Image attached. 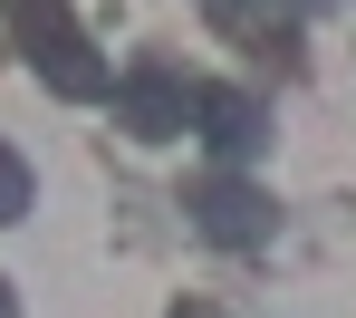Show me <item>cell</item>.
I'll return each mask as SVG.
<instances>
[{
  "label": "cell",
  "mask_w": 356,
  "mask_h": 318,
  "mask_svg": "<svg viewBox=\"0 0 356 318\" xmlns=\"http://www.w3.org/2000/svg\"><path fill=\"white\" fill-rule=\"evenodd\" d=\"M10 19H19V49L49 67V87H58V97H106V87H116L106 58H97V39L77 29V10H67V0H10Z\"/></svg>",
  "instance_id": "1"
},
{
  "label": "cell",
  "mask_w": 356,
  "mask_h": 318,
  "mask_svg": "<svg viewBox=\"0 0 356 318\" xmlns=\"http://www.w3.org/2000/svg\"><path fill=\"white\" fill-rule=\"evenodd\" d=\"M183 212H193V232L202 241H222V251H250V241H270V202L241 184V174H212V184L183 193Z\"/></svg>",
  "instance_id": "3"
},
{
  "label": "cell",
  "mask_w": 356,
  "mask_h": 318,
  "mask_svg": "<svg viewBox=\"0 0 356 318\" xmlns=\"http://www.w3.org/2000/svg\"><path fill=\"white\" fill-rule=\"evenodd\" d=\"M174 318H222V309H174Z\"/></svg>",
  "instance_id": "7"
},
{
  "label": "cell",
  "mask_w": 356,
  "mask_h": 318,
  "mask_svg": "<svg viewBox=\"0 0 356 318\" xmlns=\"http://www.w3.org/2000/svg\"><path fill=\"white\" fill-rule=\"evenodd\" d=\"M116 116H125V135L164 145V135H193L202 97H193V87H183L164 58H135V67H125V87H116Z\"/></svg>",
  "instance_id": "2"
},
{
  "label": "cell",
  "mask_w": 356,
  "mask_h": 318,
  "mask_svg": "<svg viewBox=\"0 0 356 318\" xmlns=\"http://www.w3.org/2000/svg\"><path fill=\"white\" fill-rule=\"evenodd\" d=\"M19 212H29V164L0 145V222H19Z\"/></svg>",
  "instance_id": "5"
},
{
  "label": "cell",
  "mask_w": 356,
  "mask_h": 318,
  "mask_svg": "<svg viewBox=\"0 0 356 318\" xmlns=\"http://www.w3.org/2000/svg\"><path fill=\"white\" fill-rule=\"evenodd\" d=\"M0 318H19V299H10V280H0Z\"/></svg>",
  "instance_id": "6"
},
{
  "label": "cell",
  "mask_w": 356,
  "mask_h": 318,
  "mask_svg": "<svg viewBox=\"0 0 356 318\" xmlns=\"http://www.w3.org/2000/svg\"><path fill=\"white\" fill-rule=\"evenodd\" d=\"M193 126L212 135V154H260V145H270L260 106H250L241 87H202V116H193Z\"/></svg>",
  "instance_id": "4"
}]
</instances>
